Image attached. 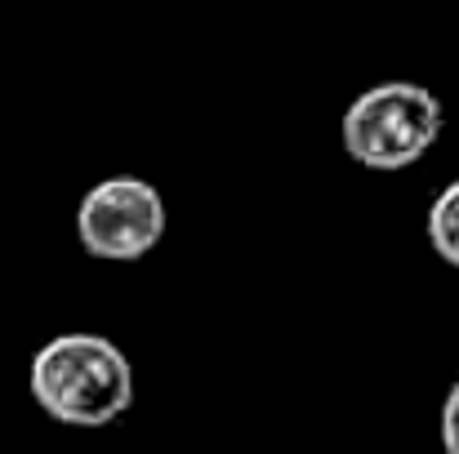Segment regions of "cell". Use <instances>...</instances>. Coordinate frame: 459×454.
I'll list each match as a JSON object with an SVG mask.
<instances>
[{
  "instance_id": "cell-1",
  "label": "cell",
  "mask_w": 459,
  "mask_h": 454,
  "mask_svg": "<svg viewBox=\"0 0 459 454\" xmlns=\"http://www.w3.org/2000/svg\"><path fill=\"white\" fill-rule=\"evenodd\" d=\"M36 406L67 428H108L134 406V365L103 334H58L31 356Z\"/></svg>"
},
{
  "instance_id": "cell-4",
  "label": "cell",
  "mask_w": 459,
  "mask_h": 454,
  "mask_svg": "<svg viewBox=\"0 0 459 454\" xmlns=\"http://www.w3.org/2000/svg\"><path fill=\"white\" fill-rule=\"evenodd\" d=\"M429 245L437 250V259L459 268V178L446 183L429 205Z\"/></svg>"
},
{
  "instance_id": "cell-3",
  "label": "cell",
  "mask_w": 459,
  "mask_h": 454,
  "mask_svg": "<svg viewBox=\"0 0 459 454\" xmlns=\"http://www.w3.org/2000/svg\"><path fill=\"white\" fill-rule=\"evenodd\" d=\"M76 236L90 259H148L165 236V196L148 178H103L76 205Z\"/></svg>"
},
{
  "instance_id": "cell-5",
  "label": "cell",
  "mask_w": 459,
  "mask_h": 454,
  "mask_svg": "<svg viewBox=\"0 0 459 454\" xmlns=\"http://www.w3.org/2000/svg\"><path fill=\"white\" fill-rule=\"evenodd\" d=\"M442 450L459 454V383L446 392V401H442Z\"/></svg>"
},
{
  "instance_id": "cell-2",
  "label": "cell",
  "mask_w": 459,
  "mask_h": 454,
  "mask_svg": "<svg viewBox=\"0 0 459 454\" xmlns=\"http://www.w3.org/2000/svg\"><path fill=\"white\" fill-rule=\"evenodd\" d=\"M442 139V103L429 85L379 81L361 90L343 112V151L379 174L424 160Z\"/></svg>"
}]
</instances>
